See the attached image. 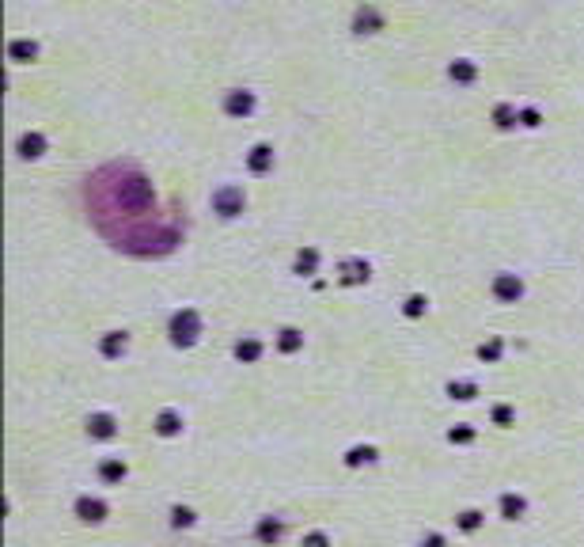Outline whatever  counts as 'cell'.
Here are the masks:
<instances>
[{"label": "cell", "mask_w": 584, "mask_h": 547, "mask_svg": "<svg viewBox=\"0 0 584 547\" xmlns=\"http://www.w3.org/2000/svg\"><path fill=\"white\" fill-rule=\"evenodd\" d=\"M376 31H384V15H379V8L361 4L353 12V35H376Z\"/></svg>", "instance_id": "cell-1"}, {"label": "cell", "mask_w": 584, "mask_h": 547, "mask_svg": "<svg viewBox=\"0 0 584 547\" xmlns=\"http://www.w3.org/2000/svg\"><path fill=\"white\" fill-rule=\"evenodd\" d=\"M224 110H228V115H250V110H255V92L232 87V92L224 95Z\"/></svg>", "instance_id": "cell-2"}, {"label": "cell", "mask_w": 584, "mask_h": 547, "mask_svg": "<svg viewBox=\"0 0 584 547\" xmlns=\"http://www.w3.org/2000/svg\"><path fill=\"white\" fill-rule=\"evenodd\" d=\"M38 53H42V46L35 38H12L8 42V58L12 61H38Z\"/></svg>", "instance_id": "cell-3"}, {"label": "cell", "mask_w": 584, "mask_h": 547, "mask_svg": "<svg viewBox=\"0 0 584 547\" xmlns=\"http://www.w3.org/2000/svg\"><path fill=\"white\" fill-rule=\"evenodd\" d=\"M448 76L456 80V84H474V76H478V65L470 58H456L448 65Z\"/></svg>", "instance_id": "cell-4"}, {"label": "cell", "mask_w": 584, "mask_h": 547, "mask_svg": "<svg viewBox=\"0 0 584 547\" xmlns=\"http://www.w3.org/2000/svg\"><path fill=\"white\" fill-rule=\"evenodd\" d=\"M42 149H46L42 133H27V137L19 141V152H23V156H42Z\"/></svg>", "instance_id": "cell-5"}, {"label": "cell", "mask_w": 584, "mask_h": 547, "mask_svg": "<svg viewBox=\"0 0 584 547\" xmlns=\"http://www.w3.org/2000/svg\"><path fill=\"white\" fill-rule=\"evenodd\" d=\"M493 122H497L501 130H508V126H516V110L508 107V103H501V107L493 110Z\"/></svg>", "instance_id": "cell-6"}, {"label": "cell", "mask_w": 584, "mask_h": 547, "mask_svg": "<svg viewBox=\"0 0 584 547\" xmlns=\"http://www.w3.org/2000/svg\"><path fill=\"white\" fill-rule=\"evenodd\" d=\"M250 167H255V171H266V167H270V149H266V144H258V149L250 152Z\"/></svg>", "instance_id": "cell-7"}, {"label": "cell", "mask_w": 584, "mask_h": 547, "mask_svg": "<svg viewBox=\"0 0 584 547\" xmlns=\"http://www.w3.org/2000/svg\"><path fill=\"white\" fill-rule=\"evenodd\" d=\"M216 202H221V209H224V213H228V217H232V209H235V205H239V194H235V190H224V194H221V198H216Z\"/></svg>", "instance_id": "cell-8"}, {"label": "cell", "mask_w": 584, "mask_h": 547, "mask_svg": "<svg viewBox=\"0 0 584 547\" xmlns=\"http://www.w3.org/2000/svg\"><path fill=\"white\" fill-rule=\"evenodd\" d=\"M497 293H505V296L520 293V281H513V278H501V281H497Z\"/></svg>", "instance_id": "cell-9"}, {"label": "cell", "mask_w": 584, "mask_h": 547, "mask_svg": "<svg viewBox=\"0 0 584 547\" xmlns=\"http://www.w3.org/2000/svg\"><path fill=\"white\" fill-rule=\"evenodd\" d=\"M520 122H524V126H539V110H531V107L520 110Z\"/></svg>", "instance_id": "cell-10"}]
</instances>
